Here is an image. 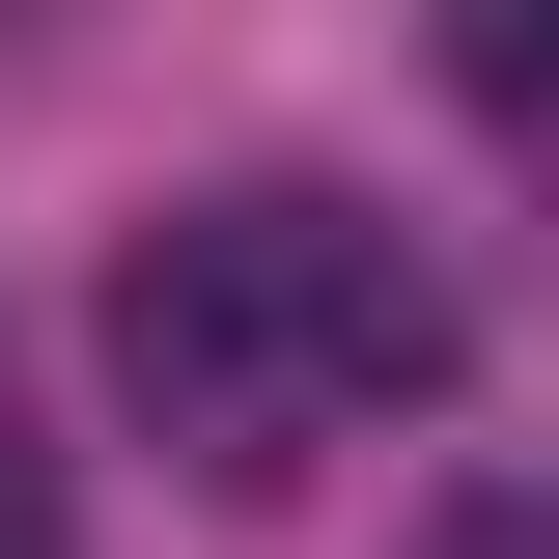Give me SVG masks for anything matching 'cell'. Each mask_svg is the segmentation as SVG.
I'll return each mask as SVG.
<instances>
[{
    "label": "cell",
    "instance_id": "obj_1",
    "mask_svg": "<svg viewBox=\"0 0 559 559\" xmlns=\"http://www.w3.org/2000/svg\"><path fill=\"white\" fill-rule=\"evenodd\" d=\"M112 392H140V448L197 503H280V476H336L364 419L448 392V280L364 197H168L112 252Z\"/></svg>",
    "mask_w": 559,
    "mask_h": 559
},
{
    "label": "cell",
    "instance_id": "obj_2",
    "mask_svg": "<svg viewBox=\"0 0 559 559\" xmlns=\"http://www.w3.org/2000/svg\"><path fill=\"white\" fill-rule=\"evenodd\" d=\"M448 84H476V112H503V140L559 168V28H448Z\"/></svg>",
    "mask_w": 559,
    "mask_h": 559
}]
</instances>
